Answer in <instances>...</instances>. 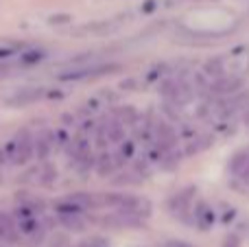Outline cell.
<instances>
[{
    "label": "cell",
    "instance_id": "1",
    "mask_svg": "<svg viewBox=\"0 0 249 247\" xmlns=\"http://www.w3.org/2000/svg\"><path fill=\"white\" fill-rule=\"evenodd\" d=\"M33 136H31L29 129H22L16 138L9 142L7 151L11 153V160L16 164H26V162L33 158Z\"/></svg>",
    "mask_w": 249,
    "mask_h": 247
},
{
    "label": "cell",
    "instance_id": "2",
    "mask_svg": "<svg viewBox=\"0 0 249 247\" xmlns=\"http://www.w3.org/2000/svg\"><path fill=\"white\" fill-rule=\"evenodd\" d=\"M177 142V134L168 123H158L155 125V147H160L164 153L171 151Z\"/></svg>",
    "mask_w": 249,
    "mask_h": 247
},
{
    "label": "cell",
    "instance_id": "3",
    "mask_svg": "<svg viewBox=\"0 0 249 247\" xmlns=\"http://www.w3.org/2000/svg\"><path fill=\"white\" fill-rule=\"evenodd\" d=\"M193 193L195 188H186V191H179L177 195L171 197V201H168V208H171L173 214H179V217H184L186 212H188L190 208V199H193Z\"/></svg>",
    "mask_w": 249,
    "mask_h": 247
},
{
    "label": "cell",
    "instance_id": "4",
    "mask_svg": "<svg viewBox=\"0 0 249 247\" xmlns=\"http://www.w3.org/2000/svg\"><path fill=\"white\" fill-rule=\"evenodd\" d=\"M193 221L199 230H208V228H212V223H214V210H212V206H208L206 201L197 204L195 206V212H193Z\"/></svg>",
    "mask_w": 249,
    "mask_h": 247
},
{
    "label": "cell",
    "instance_id": "5",
    "mask_svg": "<svg viewBox=\"0 0 249 247\" xmlns=\"http://www.w3.org/2000/svg\"><path fill=\"white\" fill-rule=\"evenodd\" d=\"M53 136L51 134H39V136H35V140H33V153L37 156V160H48V156H51V151H53Z\"/></svg>",
    "mask_w": 249,
    "mask_h": 247
},
{
    "label": "cell",
    "instance_id": "6",
    "mask_svg": "<svg viewBox=\"0 0 249 247\" xmlns=\"http://www.w3.org/2000/svg\"><path fill=\"white\" fill-rule=\"evenodd\" d=\"M42 94H44L42 88H24V90L16 92V94L9 99V103H11V105H26V103H33V101H37Z\"/></svg>",
    "mask_w": 249,
    "mask_h": 247
},
{
    "label": "cell",
    "instance_id": "7",
    "mask_svg": "<svg viewBox=\"0 0 249 247\" xmlns=\"http://www.w3.org/2000/svg\"><path fill=\"white\" fill-rule=\"evenodd\" d=\"M101 127H103V131H105V136H107L109 142H123V138H124V123L121 121V118L107 121V123H103Z\"/></svg>",
    "mask_w": 249,
    "mask_h": 247
},
{
    "label": "cell",
    "instance_id": "8",
    "mask_svg": "<svg viewBox=\"0 0 249 247\" xmlns=\"http://www.w3.org/2000/svg\"><path fill=\"white\" fill-rule=\"evenodd\" d=\"M94 169H96V173H99L101 177H107L109 173H114L116 162H114V158L109 156V153H103L99 160H94Z\"/></svg>",
    "mask_w": 249,
    "mask_h": 247
},
{
    "label": "cell",
    "instance_id": "9",
    "mask_svg": "<svg viewBox=\"0 0 249 247\" xmlns=\"http://www.w3.org/2000/svg\"><path fill=\"white\" fill-rule=\"evenodd\" d=\"M247 164H249V153L247 151H238V153H234L232 160H230V171L238 177V175L247 169Z\"/></svg>",
    "mask_w": 249,
    "mask_h": 247
},
{
    "label": "cell",
    "instance_id": "10",
    "mask_svg": "<svg viewBox=\"0 0 249 247\" xmlns=\"http://www.w3.org/2000/svg\"><path fill=\"white\" fill-rule=\"evenodd\" d=\"M0 239H4V241L16 239V226H13L11 217L4 212H0Z\"/></svg>",
    "mask_w": 249,
    "mask_h": 247
},
{
    "label": "cell",
    "instance_id": "11",
    "mask_svg": "<svg viewBox=\"0 0 249 247\" xmlns=\"http://www.w3.org/2000/svg\"><path fill=\"white\" fill-rule=\"evenodd\" d=\"M59 221L64 223L66 228L74 230V232L83 230V219H81V212H64V214H59Z\"/></svg>",
    "mask_w": 249,
    "mask_h": 247
},
{
    "label": "cell",
    "instance_id": "12",
    "mask_svg": "<svg viewBox=\"0 0 249 247\" xmlns=\"http://www.w3.org/2000/svg\"><path fill=\"white\" fill-rule=\"evenodd\" d=\"M241 86V81L238 79H228V77H219V81L214 83V86L210 88L212 92H234L236 88Z\"/></svg>",
    "mask_w": 249,
    "mask_h": 247
},
{
    "label": "cell",
    "instance_id": "13",
    "mask_svg": "<svg viewBox=\"0 0 249 247\" xmlns=\"http://www.w3.org/2000/svg\"><path fill=\"white\" fill-rule=\"evenodd\" d=\"M133 151H136V144H133L131 140H124V142H121V151H118V156H116V166L123 164V160H131Z\"/></svg>",
    "mask_w": 249,
    "mask_h": 247
},
{
    "label": "cell",
    "instance_id": "14",
    "mask_svg": "<svg viewBox=\"0 0 249 247\" xmlns=\"http://www.w3.org/2000/svg\"><path fill=\"white\" fill-rule=\"evenodd\" d=\"M57 177V169L53 164H44V169L39 171V184H44V186H51L53 182H55Z\"/></svg>",
    "mask_w": 249,
    "mask_h": 247
},
{
    "label": "cell",
    "instance_id": "15",
    "mask_svg": "<svg viewBox=\"0 0 249 247\" xmlns=\"http://www.w3.org/2000/svg\"><path fill=\"white\" fill-rule=\"evenodd\" d=\"M118 116H121V121L124 125H133V123L138 121V112L131 107V105H124L121 112H118Z\"/></svg>",
    "mask_w": 249,
    "mask_h": 247
},
{
    "label": "cell",
    "instance_id": "16",
    "mask_svg": "<svg viewBox=\"0 0 249 247\" xmlns=\"http://www.w3.org/2000/svg\"><path fill=\"white\" fill-rule=\"evenodd\" d=\"M206 72H208V74H214V77H221V74H223V61H221V59L208 61Z\"/></svg>",
    "mask_w": 249,
    "mask_h": 247
},
{
    "label": "cell",
    "instance_id": "17",
    "mask_svg": "<svg viewBox=\"0 0 249 247\" xmlns=\"http://www.w3.org/2000/svg\"><path fill=\"white\" fill-rule=\"evenodd\" d=\"M39 59H44V53L42 51H31V53H24V55L20 57V61L22 64H35V61H39Z\"/></svg>",
    "mask_w": 249,
    "mask_h": 247
},
{
    "label": "cell",
    "instance_id": "18",
    "mask_svg": "<svg viewBox=\"0 0 249 247\" xmlns=\"http://www.w3.org/2000/svg\"><path fill=\"white\" fill-rule=\"evenodd\" d=\"M238 243H241V241H238V236L236 234H230L228 239L223 241V247H238Z\"/></svg>",
    "mask_w": 249,
    "mask_h": 247
},
{
    "label": "cell",
    "instance_id": "19",
    "mask_svg": "<svg viewBox=\"0 0 249 247\" xmlns=\"http://www.w3.org/2000/svg\"><path fill=\"white\" fill-rule=\"evenodd\" d=\"M86 247H107V243H105V241H101V239H92V241H88Z\"/></svg>",
    "mask_w": 249,
    "mask_h": 247
},
{
    "label": "cell",
    "instance_id": "20",
    "mask_svg": "<svg viewBox=\"0 0 249 247\" xmlns=\"http://www.w3.org/2000/svg\"><path fill=\"white\" fill-rule=\"evenodd\" d=\"M238 177H241V179H243V182H247V184H249V164H247V169H245V171H243V173H241V175H238Z\"/></svg>",
    "mask_w": 249,
    "mask_h": 247
}]
</instances>
